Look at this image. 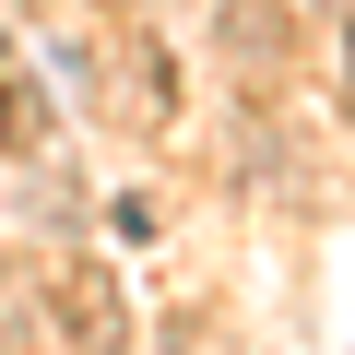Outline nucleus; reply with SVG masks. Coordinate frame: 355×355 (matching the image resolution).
<instances>
[{
	"label": "nucleus",
	"instance_id": "2",
	"mask_svg": "<svg viewBox=\"0 0 355 355\" xmlns=\"http://www.w3.org/2000/svg\"><path fill=\"white\" fill-rule=\"evenodd\" d=\"M83 107H107L119 130H178V60H166V36L154 24H119L107 48H95V83H83Z\"/></svg>",
	"mask_w": 355,
	"mask_h": 355
},
{
	"label": "nucleus",
	"instance_id": "1",
	"mask_svg": "<svg viewBox=\"0 0 355 355\" xmlns=\"http://www.w3.org/2000/svg\"><path fill=\"white\" fill-rule=\"evenodd\" d=\"M0 331L36 343V355H119V343H130V308H119V284H107L95 261L48 249V261H24V308L0 320Z\"/></svg>",
	"mask_w": 355,
	"mask_h": 355
}]
</instances>
